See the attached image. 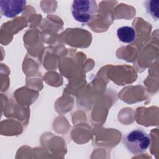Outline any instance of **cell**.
<instances>
[{"instance_id": "7a4b0ae2", "label": "cell", "mask_w": 159, "mask_h": 159, "mask_svg": "<svg viewBox=\"0 0 159 159\" xmlns=\"http://www.w3.org/2000/svg\"><path fill=\"white\" fill-rule=\"evenodd\" d=\"M71 11L75 20L82 24H87L96 17L98 4L94 0H75L72 2Z\"/></svg>"}, {"instance_id": "5b68a950", "label": "cell", "mask_w": 159, "mask_h": 159, "mask_svg": "<svg viewBox=\"0 0 159 159\" xmlns=\"http://www.w3.org/2000/svg\"><path fill=\"white\" fill-rule=\"evenodd\" d=\"M145 7L147 12L150 16L155 20L158 19V5L159 1L158 0H150L146 1L145 2Z\"/></svg>"}, {"instance_id": "277c9868", "label": "cell", "mask_w": 159, "mask_h": 159, "mask_svg": "<svg viewBox=\"0 0 159 159\" xmlns=\"http://www.w3.org/2000/svg\"><path fill=\"white\" fill-rule=\"evenodd\" d=\"M117 36L120 42L130 44L136 39L137 33L133 27L125 25L117 29Z\"/></svg>"}, {"instance_id": "6da1fadb", "label": "cell", "mask_w": 159, "mask_h": 159, "mask_svg": "<svg viewBox=\"0 0 159 159\" xmlns=\"http://www.w3.org/2000/svg\"><path fill=\"white\" fill-rule=\"evenodd\" d=\"M122 142L127 150L134 155L145 153L150 147L152 139L149 134L140 129H134L127 133Z\"/></svg>"}, {"instance_id": "3957f363", "label": "cell", "mask_w": 159, "mask_h": 159, "mask_svg": "<svg viewBox=\"0 0 159 159\" xmlns=\"http://www.w3.org/2000/svg\"><path fill=\"white\" fill-rule=\"evenodd\" d=\"M26 5L24 0H1V14L7 18H14L22 13Z\"/></svg>"}]
</instances>
